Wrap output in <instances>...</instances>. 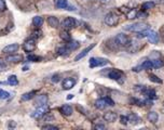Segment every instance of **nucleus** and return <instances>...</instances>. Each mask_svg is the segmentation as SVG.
<instances>
[{"mask_svg": "<svg viewBox=\"0 0 164 130\" xmlns=\"http://www.w3.org/2000/svg\"><path fill=\"white\" fill-rule=\"evenodd\" d=\"M148 17V14H147V12H146L145 10L137 12V17H140V19H145V17Z\"/></svg>", "mask_w": 164, "mask_h": 130, "instance_id": "obj_35", "label": "nucleus"}, {"mask_svg": "<svg viewBox=\"0 0 164 130\" xmlns=\"http://www.w3.org/2000/svg\"><path fill=\"white\" fill-rule=\"evenodd\" d=\"M61 38H62L63 40H65V41H70V40H72V37H70V35H69V33L67 31H63L62 33H61Z\"/></svg>", "mask_w": 164, "mask_h": 130, "instance_id": "obj_28", "label": "nucleus"}, {"mask_svg": "<svg viewBox=\"0 0 164 130\" xmlns=\"http://www.w3.org/2000/svg\"><path fill=\"white\" fill-rule=\"evenodd\" d=\"M5 61L11 62V63H19V62L23 61V55L14 54V53H12V54L8 55V57L5 58Z\"/></svg>", "mask_w": 164, "mask_h": 130, "instance_id": "obj_13", "label": "nucleus"}, {"mask_svg": "<svg viewBox=\"0 0 164 130\" xmlns=\"http://www.w3.org/2000/svg\"><path fill=\"white\" fill-rule=\"evenodd\" d=\"M114 40H116V43H118V45L121 46V47H127V46L131 43L130 38L126 35H124V34H118V35L114 37Z\"/></svg>", "mask_w": 164, "mask_h": 130, "instance_id": "obj_4", "label": "nucleus"}, {"mask_svg": "<svg viewBox=\"0 0 164 130\" xmlns=\"http://www.w3.org/2000/svg\"><path fill=\"white\" fill-rule=\"evenodd\" d=\"M23 49L27 53L33 52V50L36 49V41H35V39H27L24 43V45H23Z\"/></svg>", "mask_w": 164, "mask_h": 130, "instance_id": "obj_8", "label": "nucleus"}, {"mask_svg": "<svg viewBox=\"0 0 164 130\" xmlns=\"http://www.w3.org/2000/svg\"><path fill=\"white\" fill-rule=\"evenodd\" d=\"M33 24L36 26V27H40L43 24V19L41 17H35L33 19Z\"/></svg>", "mask_w": 164, "mask_h": 130, "instance_id": "obj_26", "label": "nucleus"}, {"mask_svg": "<svg viewBox=\"0 0 164 130\" xmlns=\"http://www.w3.org/2000/svg\"><path fill=\"white\" fill-rule=\"evenodd\" d=\"M148 119H149V121H151V123H157L158 119H159V115H158L157 112H149L148 113Z\"/></svg>", "mask_w": 164, "mask_h": 130, "instance_id": "obj_21", "label": "nucleus"}, {"mask_svg": "<svg viewBox=\"0 0 164 130\" xmlns=\"http://www.w3.org/2000/svg\"><path fill=\"white\" fill-rule=\"evenodd\" d=\"M95 46H96V43H92V45H91V46H89L88 48H85V49H84L83 51H81L80 53H79V54L77 55L76 58H75V61H80L81 59H83V58L85 57V55L88 54L89 52H90L91 50L93 49V48L95 47Z\"/></svg>", "mask_w": 164, "mask_h": 130, "instance_id": "obj_12", "label": "nucleus"}, {"mask_svg": "<svg viewBox=\"0 0 164 130\" xmlns=\"http://www.w3.org/2000/svg\"><path fill=\"white\" fill-rule=\"evenodd\" d=\"M79 43L78 41H68V43H67L66 45V48L67 49L69 50V51H70V50H76V49H78L79 48Z\"/></svg>", "mask_w": 164, "mask_h": 130, "instance_id": "obj_22", "label": "nucleus"}, {"mask_svg": "<svg viewBox=\"0 0 164 130\" xmlns=\"http://www.w3.org/2000/svg\"><path fill=\"white\" fill-rule=\"evenodd\" d=\"M5 9H7V6H5V0H0V12L5 11Z\"/></svg>", "mask_w": 164, "mask_h": 130, "instance_id": "obj_39", "label": "nucleus"}, {"mask_svg": "<svg viewBox=\"0 0 164 130\" xmlns=\"http://www.w3.org/2000/svg\"><path fill=\"white\" fill-rule=\"evenodd\" d=\"M1 84H2V83H0V85H1Z\"/></svg>", "mask_w": 164, "mask_h": 130, "instance_id": "obj_46", "label": "nucleus"}, {"mask_svg": "<svg viewBox=\"0 0 164 130\" xmlns=\"http://www.w3.org/2000/svg\"><path fill=\"white\" fill-rule=\"evenodd\" d=\"M56 7L58 9H66L68 7L67 0H56Z\"/></svg>", "mask_w": 164, "mask_h": 130, "instance_id": "obj_25", "label": "nucleus"}, {"mask_svg": "<svg viewBox=\"0 0 164 130\" xmlns=\"http://www.w3.org/2000/svg\"><path fill=\"white\" fill-rule=\"evenodd\" d=\"M10 98V92L5 91L3 89H0V99L1 100H7Z\"/></svg>", "mask_w": 164, "mask_h": 130, "instance_id": "obj_31", "label": "nucleus"}, {"mask_svg": "<svg viewBox=\"0 0 164 130\" xmlns=\"http://www.w3.org/2000/svg\"><path fill=\"white\" fill-rule=\"evenodd\" d=\"M155 2H152V1H147V2H144L141 5V9L147 11V10H150V9H153L155 8Z\"/></svg>", "mask_w": 164, "mask_h": 130, "instance_id": "obj_24", "label": "nucleus"}, {"mask_svg": "<svg viewBox=\"0 0 164 130\" xmlns=\"http://www.w3.org/2000/svg\"><path fill=\"white\" fill-rule=\"evenodd\" d=\"M23 71H28V67H27V66H25L24 69H23Z\"/></svg>", "mask_w": 164, "mask_h": 130, "instance_id": "obj_44", "label": "nucleus"}, {"mask_svg": "<svg viewBox=\"0 0 164 130\" xmlns=\"http://www.w3.org/2000/svg\"><path fill=\"white\" fill-rule=\"evenodd\" d=\"M118 21H119V19H118V17L114 14L113 12H109V13H107L106 17H105V23L109 26L117 25V24H118Z\"/></svg>", "mask_w": 164, "mask_h": 130, "instance_id": "obj_6", "label": "nucleus"}, {"mask_svg": "<svg viewBox=\"0 0 164 130\" xmlns=\"http://www.w3.org/2000/svg\"><path fill=\"white\" fill-rule=\"evenodd\" d=\"M94 128H95V129L104 130V129H105V126H104V125H100V124H98V125H95V126H94Z\"/></svg>", "mask_w": 164, "mask_h": 130, "instance_id": "obj_41", "label": "nucleus"}, {"mask_svg": "<svg viewBox=\"0 0 164 130\" xmlns=\"http://www.w3.org/2000/svg\"><path fill=\"white\" fill-rule=\"evenodd\" d=\"M27 60H28V61H31V62H40L41 61V58L38 57V55L31 54V55H28Z\"/></svg>", "mask_w": 164, "mask_h": 130, "instance_id": "obj_34", "label": "nucleus"}, {"mask_svg": "<svg viewBox=\"0 0 164 130\" xmlns=\"http://www.w3.org/2000/svg\"><path fill=\"white\" fill-rule=\"evenodd\" d=\"M35 97V92H27V93H24V95H22V101H29L31 100L33 98Z\"/></svg>", "mask_w": 164, "mask_h": 130, "instance_id": "obj_27", "label": "nucleus"}, {"mask_svg": "<svg viewBox=\"0 0 164 130\" xmlns=\"http://www.w3.org/2000/svg\"><path fill=\"white\" fill-rule=\"evenodd\" d=\"M42 129H51V130H57L58 128L56 126H52V125H45L42 127Z\"/></svg>", "mask_w": 164, "mask_h": 130, "instance_id": "obj_40", "label": "nucleus"}, {"mask_svg": "<svg viewBox=\"0 0 164 130\" xmlns=\"http://www.w3.org/2000/svg\"><path fill=\"white\" fill-rule=\"evenodd\" d=\"M69 50L66 48V46L65 47H63V48H60V49L57 50V52H58V54H62V55H65L66 54V52H68Z\"/></svg>", "mask_w": 164, "mask_h": 130, "instance_id": "obj_36", "label": "nucleus"}, {"mask_svg": "<svg viewBox=\"0 0 164 130\" xmlns=\"http://www.w3.org/2000/svg\"><path fill=\"white\" fill-rule=\"evenodd\" d=\"M52 81H54V83H57V81H60V77H58V76H57V75L53 76Z\"/></svg>", "mask_w": 164, "mask_h": 130, "instance_id": "obj_42", "label": "nucleus"}, {"mask_svg": "<svg viewBox=\"0 0 164 130\" xmlns=\"http://www.w3.org/2000/svg\"><path fill=\"white\" fill-rule=\"evenodd\" d=\"M152 64H153V67H155V69H160V67H163L164 65L163 61H161V60H153Z\"/></svg>", "mask_w": 164, "mask_h": 130, "instance_id": "obj_32", "label": "nucleus"}, {"mask_svg": "<svg viewBox=\"0 0 164 130\" xmlns=\"http://www.w3.org/2000/svg\"><path fill=\"white\" fill-rule=\"evenodd\" d=\"M77 22L74 17H66L64 21L62 22V26L65 29H72L74 27H76Z\"/></svg>", "mask_w": 164, "mask_h": 130, "instance_id": "obj_9", "label": "nucleus"}, {"mask_svg": "<svg viewBox=\"0 0 164 130\" xmlns=\"http://www.w3.org/2000/svg\"><path fill=\"white\" fill-rule=\"evenodd\" d=\"M149 28V25L146 23H143V22H140V23H135V24H132V25H127L124 27L125 31L128 32H135V33H139V32H143L146 31V29Z\"/></svg>", "mask_w": 164, "mask_h": 130, "instance_id": "obj_1", "label": "nucleus"}, {"mask_svg": "<svg viewBox=\"0 0 164 130\" xmlns=\"http://www.w3.org/2000/svg\"><path fill=\"white\" fill-rule=\"evenodd\" d=\"M109 63L107 59H103V58H91L90 59V67L94 69V67L98 66H105Z\"/></svg>", "mask_w": 164, "mask_h": 130, "instance_id": "obj_3", "label": "nucleus"}, {"mask_svg": "<svg viewBox=\"0 0 164 130\" xmlns=\"http://www.w3.org/2000/svg\"><path fill=\"white\" fill-rule=\"evenodd\" d=\"M75 85H76V80H75L74 78H65L62 84L63 88H64L65 90L72 89V88L75 87Z\"/></svg>", "mask_w": 164, "mask_h": 130, "instance_id": "obj_11", "label": "nucleus"}, {"mask_svg": "<svg viewBox=\"0 0 164 130\" xmlns=\"http://www.w3.org/2000/svg\"><path fill=\"white\" fill-rule=\"evenodd\" d=\"M8 84H10V85H12V86H16L17 84H19V80H17L16 76H14V75L10 76V77L8 78Z\"/></svg>", "mask_w": 164, "mask_h": 130, "instance_id": "obj_29", "label": "nucleus"}, {"mask_svg": "<svg viewBox=\"0 0 164 130\" xmlns=\"http://www.w3.org/2000/svg\"><path fill=\"white\" fill-rule=\"evenodd\" d=\"M48 113H49V106L47 104H44V105L38 106V109L31 114V116H33V118H41V117H43L45 114Z\"/></svg>", "mask_w": 164, "mask_h": 130, "instance_id": "obj_5", "label": "nucleus"}, {"mask_svg": "<svg viewBox=\"0 0 164 130\" xmlns=\"http://www.w3.org/2000/svg\"><path fill=\"white\" fill-rule=\"evenodd\" d=\"M17 49H19V45L17 43H12V45H9L3 48L2 52L3 53H8V54H12V53L17 51Z\"/></svg>", "mask_w": 164, "mask_h": 130, "instance_id": "obj_14", "label": "nucleus"}, {"mask_svg": "<svg viewBox=\"0 0 164 130\" xmlns=\"http://www.w3.org/2000/svg\"><path fill=\"white\" fill-rule=\"evenodd\" d=\"M47 102H48V97L47 95H38V97L36 98V100H35V105H37V106H41V105H44V104H47Z\"/></svg>", "mask_w": 164, "mask_h": 130, "instance_id": "obj_16", "label": "nucleus"}, {"mask_svg": "<svg viewBox=\"0 0 164 130\" xmlns=\"http://www.w3.org/2000/svg\"><path fill=\"white\" fill-rule=\"evenodd\" d=\"M117 118H118V115L113 112H107V113L104 114V119L108 123H113V121H116Z\"/></svg>", "mask_w": 164, "mask_h": 130, "instance_id": "obj_15", "label": "nucleus"}, {"mask_svg": "<svg viewBox=\"0 0 164 130\" xmlns=\"http://www.w3.org/2000/svg\"><path fill=\"white\" fill-rule=\"evenodd\" d=\"M108 77H109L110 79H113V80L121 83V78H123V73H122L121 71H119V69H110V72L108 73Z\"/></svg>", "mask_w": 164, "mask_h": 130, "instance_id": "obj_7", "label": "nucleus"}, {"mask_svg": "<svg viewBox=\"0 0 164 130\" xmlns=\"http://www.w3.org/2000/svg\"><path fill=\"white\" fill-rule=\"evenodd\" d=\"M146 89V87L145 86H143V85H137V86H135V91H139V92H144V90Z\"/></svg>", "mask_w": 164, "mask_h": 130, "instance_id": "obj_38", "label": "nucleus"}, {"mask_svg": "<svg viewBox=\"0 0 164 130\" xmlns=\"http://www.w3.org/2000/svg\"><path fill=\"white\" fill-rule=\"evenodd\" d=\"M149 78H150V80H151L152 83L162 84V79H160V78L158 77L157 75H153V74H150V75H149Z\"/></svg>", "mask_w": 164, "mask_h": 130, "instance_id": "obj_33", "label": "nucleus"}, {"mask_svg": "<svg viewBox=\"0 0 164 130\" xmlns=\"http://www.w3.org/2000/svg\"><path fill=\"white\" fill-rule=\"evenodd\" d=\"M1 63H2V61H1V60H0V64H1Z\"/></svg>", "mask_w": 164, "mask_h": 130, "instance_id": "obj_45", "label": "nucleus"}, {"mask_svg": "<svg viewBox=\"0 0 164 130\" xmlns=\"http://www.w3.org/2000/svg\"><path fill=\"white\" fill-rule=\"evenodd\" d=\"M126 17H127L128 20H134L137 17V11L135 9H130L126 13Z\"/></svg>", "mask_w": 164, "mask_h": 130, "instance_id": "obj_23", "label": "nucleus"}, {"mask_svg": "<svg viewBox=\"0 0 164 130\" xmlns=\"http://www.w3.org/2000/svg\"><path fill=\"white\" fill-rule=\"evenodd\" d=\"M120 123L123 124V125H127L128 124V119H127V116H121L120 117Z\"/></svg>", "mask_w": 164, "mask_h": 130, "instance_id": "obj_37", "label": "nucleus"}, {"mask_svg": "<svg viewBox=\"0 0 164 130\" xmlns=\"http://www.w3.org/2000/svg\"><path fill=\"white\" fill-rule=\"evenodd\" d=\"M60 111H61V113H62L63 115L70 116L72 114V107L70 106V105H67V104H65V105H63V106L61 107Z\"/></svg>", "mask_w": 164, "mask_h": 130, "instance_id": "obj_19", "label": "nucleus"}, {"mask_svg": "<svg viewBox=\"0 0 164 130\" xmlns=\"http://www.w3.org/2000/svg\"><path fill=\"white\" fill-rule=\"evenodd\" d=\"M48 23L49 25L51 26V27H53V28H56L57 26H58V24H60V22H58V19L55 17H48Z\"/></svg>", "mask_w": 164, "mask_h": 130, "instance_id": "obj_20", "label": "nucleus"}, {"mask_svg": "<svg viewBox=\"0 0 164 130\" xmlns=\"http://www.w3.org/2000/svg\"><path fill=\"white\" fill-rule=\"evenodd\" d=\"M141 67H143V69H151L152 67H153V64H152V61H145L143 64H141Z\"/></svg>", "mask_w": 164, "mask_h": 130, "instance_id": "obj_30", "label": "nucleus"}, {"mask_svg": "<svg viewBox=\"0 0 164 130\" xmlns=\"http://www.w3.org/2000/svg\"><path fill=\"white\" fill-rule=\"evenodd\" d=\"M103 1H105V0H103Z\"/></svg>", "mask_w": 164, "mask_h": 130, "instance_id": "obj_47", "label": "nucleus"}, {"mask_svg": "<svg viewBox=\"0 0 164 130\" xmlns=\"http://www.w3.org/2000/svg\"><path fill=\"white\" fill-rule=\"evenodd\" d=\"M127 119L132 125H137V124H139L140 121H140V118L136 115L135 113H131L130 115H127Z\"/></svg>", "mask_w": 164, "mask_h": 130, "instance_id": "obj_18", "label": "nucleus"}, {"mask_svg": "<svg viewBox=\"0 0 164 130\" xmlns=\"http://www.w3.org/2000/svg\"><path fill=\"white\" fill-rule=\"evenodd\" d=\"M143 93L148 98V99H150V100H155L158 98L157 97V93H155V91L153 89H147V88H146V89L144 90Z\"/></svg>", "mask_w": 164, "mask_h": 130, "instance_id": "obj_17", "label": "nucleus"}, {"mask_svg": "<svg viewBox=\"0 0 164 130\" xmlns=\"http://www.w3.org/2000/svg\"><path fill=\"white\" fill-rule=\"evenodd\" d=\"M146 37L148 38V40L151 43H159V35H158L157 32L151 31V29L148 28L147 29V36Z\"/></svg>", "mask_w": 164, "mask_h": 130, "instance_id": "obj_10", "label": "nucleus"}, {"mask_svg": "<svg viewBox=\"0 0 164 130\" xmlns=\"http://www.w3.org/2000/svg\"><path fill=\"white\" fill-rule=\"evenodd\" d=\"M112 105H114V102L108 97L100 98V99L96 100V102H95V107L98 110H104L107 106H112Z\"/></svg>", "mask_w": 164, "mask_h": 130, "instance_id": "obj_2", "label": "nucleus"}, {"mask_svg": "<svg viewBox=\"0 0 164 130\" xmlns=\"http://www.w3.org/2000/svg\"><path fill=\"white\" fill-rule=\"evenodd\" d=\"M72 98H74V95H69L68 97H67V99L70 100V99H72Z\"/></svg>", "mask_w": 164, "mask_h": 130, "instance_id": "obj_43", "label": "nucleus"}]
</instances>
